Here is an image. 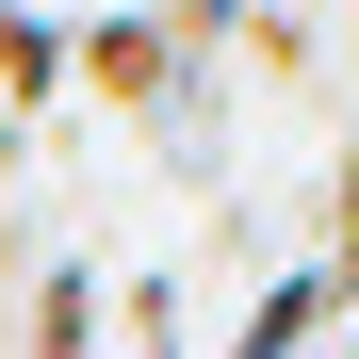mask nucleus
Here are the masks:
<instances>
[{
    "label": "nucleus",
    "mask_w": 359,
    "mask_h": 359,
    "mask_svg": "<svg viewBox=\"0 0 359 359\" xmlns=\"http://www.w3.org/2000/svg\"><path fill=\"white\" fill-rule=\"evenodd\" d=\"M114 327V294H98V262H49L33 294H17V343H98Z\"/></svg>",
    "instance_id": "obj_4"
},
{
    "label": "nucleus",
    "mask_w": 359,
    "mask_h": 359,
    "mask_svg": "<svg viewBox=\"0 0 359 359\" xmlns=\"http://www.w3.org/2000/svg\"><path fill=\"white\" fill-rule=\"evenodd\" d=\"M66 82H82V33L0 0V131H66Z\"/></svg>",
    "instance_id": "obj_2"
},
{
    "label": "nucleus",
    "mask_w": 359,
    "mask_h": 359,
    "mask_svg": "<svg viewBox=\"0 0 359 359\" xmlns=\"http://www.w3.org/2000/svg\"><path fill=\"white\" fill-rule=\"evenodd\" d=\"M343 327H359V294H343V245L278 262V278L245 294V343H343Z\"/></svg>",
    "instance_id": "obj_3"
},
{
    "label": "nucleus",
    "mask_w": 359,
    "mask_h": 359,
    "mask_svg": "<svg viewBox=\"0 0 359 359\" xmlns=\"http://www.w3.org/2000/svg\"><path fill=\"white\" fill-rule=\"evenodd\" d=\"M212 66H229V49L180 17V0H98V17H82V98L131 114V131H180V114L212 98Z\"/></svg>",
    "instance_id": "obj_1"
}]
</instances>
